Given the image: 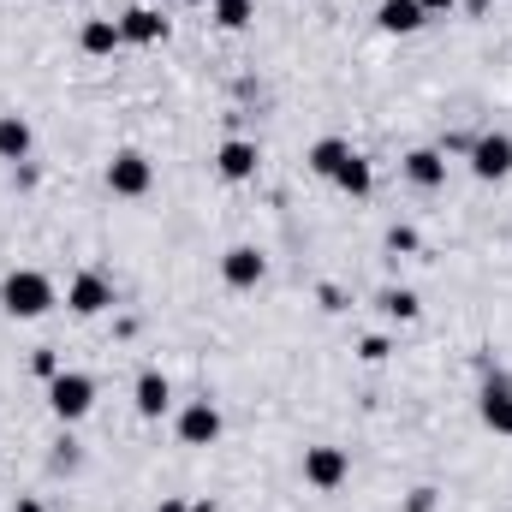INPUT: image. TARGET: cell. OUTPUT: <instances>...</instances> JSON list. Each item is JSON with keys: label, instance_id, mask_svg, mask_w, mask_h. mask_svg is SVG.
<instances>
[{"label": "cell", "instance_id": "cell-27", "mask_svg": "<svg viewBox=\"0 0 512 512\" xmlns=\"http://www.w3.org/2000/svg\"><path fill=\"white\" fill-rule=\"evenodd\" d=\"M161 512H191L185 501H161Z\"/></svg>", "mask_w": 512, "mask_h": 512}, {"label": "cell", "instance_id": "cell-18", "mask_svg": "<svg viewBox=\"0 0 512 512\" xmlns=\"http://www.w3.org/2000/svg\"><path fill=\"white\" fill-rule=\"evenodd\" d=\"M346 155H352V143H346V137H322V143L310 149V173H316V179H334Z\"/></svg>", "mask_w": 512, "mask_h": 512}, {"label": "cell", "instance_id": "cell-9", "mask_svg": "<svg viewBox=\"0 0 512 512\" xmlns=\"http://www.w3.org/2000/svg\"><path fill=\"white\" fill-rule=\"evenodd\" d=\"M262 274H268V262H262V251H256V245H233V251L221 256V280H227V286H239V292H245V286H256Z\"/></svg>", "mask_w": 512, "mask_h": 512}, {"label": "cell", "instance_id": "cell-19", "mask_svg": "<svg viewBox=\"0 0 512 512\" xmlns=\"http://www.w3.org/2000/svg\"><path fill=\"white\" fill-rule=\"evenodd\" d=\"M209 12H215V24H221V30H245V24L256 18L251 0H209Z\"/></svg>", "mask_w": 512, "mask_h": 512}, {"label": "cell", "instance_id": "cell-16", "mask_svg": "<svg viewBox=\"0 0 512 512\" xmlns=\"http://www.w3.org/2000/svg\"><path fill=\"white\" fill-rule=\"evenodd\" d=\"M78 48H84V54H114V48H120V18H90V24L78 30Z\"/></svg>", "mask_w": 512, "mask_h": 512}, {"label": "cell", "instance_id": "cell-2", "mask_svg": "<svg viewBox=\"0 0 512 512\" xmlns=\"http://www.w3.org/2000/svg\"><path fill=\"white\" fill-rule=\"evenodd\" d=\"M48 405H54L60 423H78V417H90V405H96V382H90L84 370H60V376L48 382Z\"/></svg>", "mask_w": 512, "mask_h": 512}, {"label": "cell", "instance_id": "cell-6", "mask_svg": "<svg viewBox=\"0 0 512 512\" xmlns=\"http://www.w3.org/2000/svg\"><path fill=\"white\" fill-rule=\"evenodd\" d=\"M221 429H227V423H221V411H215L209 399H191V405L179 411V441H185V447H215Z\"/></svg>", "mask_w": 512, "mask_h": 512}, {"label": "cell", "instance_id": "cell-4", "mask_svg": "<svg viewBox=\"0 0 512 512\" xmlns=\"http://www.w3.org/2000/svg\"><path fill=\"white\" fill-rule=\"evenodd\" d=\"M149 185H155V167H149V155L120 149V155L108 161V191H114V197H143Z\"/></svg>", "mask_w": 512, "mask_h": 512}, {"label": "cell", "instance_id": "cell-8", "mask_svg": "<svg viewBox=\"0 0 512 512\" xmlns=\"http://www.w3.org/2000/svg\"><path fill=\"white\" fill-rule=\"evenodd\" d=\"M256 161H262V155H256L251 137H227V143L215 149V173H221V179H233V185L256 179Z\"/></svg>", "mask_w": 512, "mask_h": 512}, {"label": "cell", "instance_id": "cell-5", "mask_svg": "<svg viewBox=\"0 0 512 512\" xmlns=\"http://www.w3.org/2000/svg\"><path fill=\"white\" fill-rule=\"evenodd\" d=\"M66 304H72V316H102V310L114 304V286H108V274H96V268L72 274V286H66Z\"/></svg>", "mask_w": 512, "mask_h": 512}, {"label": "cell", "instance_id": "cell-14", "mask_svg": "<svg viewBox=\"0 0 512 512\" xmlns=\"http://www.w3.org/2000/svg\"><path fill=\"white\" fill-rule=\"evenodd\" d=\"M405 179H411V185H423V191H435V185L447 179L441 149H411V155H405Z\"/></svg>", "mask_w": 512, "mask_h": 512}, {"label": "cell", "instance_id": "cell-26", "mask_svg": "<svg viewBox=\"0 0 512 512\" xmlns=\"http://www.w3.org/2000/svg\"><path fill=\"white\" fill-rule=\"evenodd\" d=\"M18 512H48L42 501H18Z\"/></svg>", "mask_w": 512, "mask_h": 512}, {"label": "cell", "instance_id": "cell-13", "mask_svg": "<svg viewBox=\"0 0 512 512\" xmlns=\"http://www.w3.org/2000/svg\"><path fill=\"white\" fill-rule=\"evenodd\" d=\"M161 36H167V18L161 12H149V6L120 12V42H161Z\"/></svg>", "mask_w": 512, "mask_h": 512}, {"label": "cell", "instance_id": "cell-23", "mask_svg": "<svg viewBox=\"0 0 512 512\" xmlns=\"http://www.w3.org/2000/svg\"><path fill=\"white\" fill-rule=\"evenodd\" d=\"M405 512H435V489H411V501H405Z\"/></svg>", "mask_w": 512, "mask_h": 512}, {"label": "cell", "instance_id": "cell-12", "mask_svg": "<svg viewBox=\"0 0 512 512\" xmlns=\"http://www.w3.org/2000/svg\"><path fill=\"white\" fill-rule=\"evenodd\" d=\"M483 423L495 435H512V382L507 376H495V382L483 387Z\"/></svg>", "mask_w": 512, "mask_h": 512}, {"label": "cell", "instance_id": "cell-7", "mask_svg": "<svg viewBox=\"0 0 512 512\" xmlns=\"http://www.w3.org/2000/svg\"><path fill=\"white\" fill-rule=\"evenodd\" d=\"M471 173L477 179H507L512 173V137L507 131H489V137L471 143Z\"/></svg>", "mask_w": 512, "mask_h": 512}, {"label": "cell", "instance_id": "cell-21", "mask_svg": "<svg viewBox=\"0 0 512 512\" xmlns=\"http://www.w3.org/2000/svg\"><path fill=\"white\" fill-rule=\"evenodd\" d=\"M30 370H36V376H42V382H54V376H60V358H54V352H48V346H42V352H36V358H30Z\"/></svg>", "mask_w": 512, "mask_h": 512}, {"label": "cell", "instance_id": "cell-10", "mask_svg": "<svg viewBox=\"0 0 512 512\" xmlns=\"http://www.w3.org/2000/svg\"><path fill=\"white\" fill-rule=\"evenodd\" d=\"M167 405H173V387H167V376L161 370H143L137 376V417H167Z\"/></svg>", "mask_w": 512, "mask_h": 512}, {"label": "cell", "instance_id": "cell-22", "mask_svg": "<svg viewBox=\"0 0 512 512\" xmlns=\"http://www.w3.org/2000/svg\"><path fill=\"white\" fill-rule=\"evenodd\" d=\"M358 358H364V364H382V358H387V340H382V334H370V340L358 346Z\"/></svg>", "mask_w": 512, "mask_h": 512}, {"label": "cell", "instance_id": "cell-11", "mask_svg": "<svg viewBox=\"0 0 512 512\" xmlns=\"http://www.w3.org/2000/svg\"><path fill=\"white\" fill-rule=\"evenodd\" d=\"M423 18H429V12H423L417 0H382V6H376V24H382L387 36H411V30H423Z\"/></svg>", "mask_w": 512, "mask_h": 512}, {"label": "cell", "instance_id": "cell-29", "mask_svg": "<svg viewBox=\"0 0 512 512\" xmlns=\"http://www.w3.org/2000/svg\"><path fill=\"white\" fill-rule=\"evenodd\" d=\"M483 6H489V0H483Z\"/></svg>", "mask_w": 512, "mask_h": 512}, {"label": "cell", "instance_id": "cell-20", "mask_svg": "<svg viewBox=\"0 0 512 512\" xmlns=\"http://www.w3.org/2000/svg\"><path fill=\"white\" fill-rule=\"evenodd\" d=\"M382 310L393 316V322H417V310H423V304H417V292H405V286H387V292H382Z\"/></svg>", "mask_w": 512, "mask_h": 512}, {"label": "cell", "instance_id": "cell-25", "mask_svg": "<svg viewBox=\"0 0 512 512\" xmlns=\"http://www.w3.org/2000/svg\"><path fill=\"white\" fill-rule=\"evenodd\" d=\"M417 6H423L429 18H435V12H453V0H417Z\"/></svg>", "mask_w": 512, "mask_h": 512}, {"label": "cell", "instance_id": "cell-1", "mask_svg": "<svg viewBox=\"0 0 512 512\" xmlns=\"http://www.w3.org/2000/svg\"><path fill=\"white\" fill-rule=\"evenodd\" d=\"M0 310L18 316V322L48 316V310H54V280H48L42 268H12V274L0 280Z\"/></svg>", "mask_w": 512, "mask_h": 512}, {"label": "cell", "instance_id": "cell-28", "mask_svg": "<svg viewBox=\"0 0 512 512\" xmlns=\"http://www.w3.org/2000/svg\"><path fill=\"white\" fill-rule=\"evenodd\" d=\"M179 6H209V0H179Z\"/></svg>", "mask_w": 512, "mask_h": 512}, {"label": "cell", "instance_id": "cell-24", "mask_svg": "<svg viewBox=\"0 0 512 512\" xmlns=\"http://www.w3.org/2000/svg\"><path fill=\"white\" fill-rule=\"evenodd\" d=\"M387 245H393V251H417V233H411V227H393V239H387Z\"/></svg>", "mask_w": 512, "mask_h": 512}, {"label": "cell", "instance_id": "cell-15", "mask_svg": "<svg viewBox=\"0 0 512 512\" xmlns=\"http://www.w3.org/2000/svg\"><path fill=\"white\" fill-rule=\"evenodd\" d=\"M30 120H18V114H0V161H24L30 155Z\"/></svg>", "mask_w": 512, "mask_h": 512}, {"label": "cell", "instance_id": "cell-17", "mask_svg": "<svg viewBox=\"0 0 512 512\" xmlns=\"http://www.w3.org/2000/svg\"><path fill=\"white\" fill-rule=\"evenodd\" d=\"M334 185L346 191V197H370V185H376V173H370V161L352 149L346 161H340V173H334Z\"/></svg>", "mask_w": 512, "mask_h": 512}, {"label": "cell", "instance_id": "cell-3", "mask_svg": "<svg viewBox=\"0 0 512 512\" xmlns=\"http://www.w3.org/2000/svg\"><path fill=\"white\" fill-rule=\"evenodd\" d=\"M346 477H352L346 447H328V441H322V447H304V483H310V489L328 495V489H340Z\"/></svg>", "mask_w": 512, "mask_h": 512}]
</instances>
